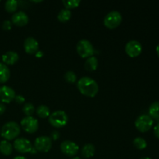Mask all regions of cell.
<instances>
[{
    "instance_id": "1",
    "label": "cell",
    "mask_w": 159,
    "mask_h": 159,
    "mask_svg": "<svg viewBox=\"0 0 159 159\" xmlns=\"http://www.w3.org/2000/svg\"><path fill=\"white\" fill-rule=\"evenodd\" d=\"M78 89L83 96L87 97H95L99 93V85L93 79L82 77L77 82Z\"/></svg>"
},
{
    "instance_id": "2",
    "label": "cell",
    "mask_w": 159,
    "mask_h": 159,
    "mask_svg": "<svg viewBox=\"0 0 159 159\" xmlns=\"http://www.w3.org/2000/svg\"><path fill=\"white\" fill-rule=\"evenodd\" d=\"M20 127L16 122L9 121L6 123L2 127L0 134L4 138L6 141H12L16 139L20 134Z\"/></svg>"
},
{
    "instance_id": "3",
    "label": "cell",
    "mask_w": 159,
    "mask_h": 159,
    "mask_svg": "<svg viewBox=\"0 0 159 159\" xmlns=\"http://www.w3.org/2000/svg\"><path fill=\"white\" fill-rule=\"evenodd\" d=\"M48 121L52 127L55 128H61L68 124V116L63 110H57L50 115Z\"/></svg>"
},
{
    "instance_id": "4",
    "label": "cell",
    "mask_w": 159,
    "mask_h": 159,
    "mask_svg": "<svg viewBox=\"0 0 159 159\" xmlns=\"http://www.w3.org/2000/svg\"><path fill=\"white\" fill-rule=\"evenodd\" d=\"M78 54L82 58H88L95 54V49L91 42L88 40H81L78 42L76 46Z\"/></svg>"
},
{
    "instance_id": "5",
    "label": "cell",
    "mask_w": 159,
    "mask_h": 159,
    "mask_svg": "<svg viewBox=\"0 0 159 159\" xmlns=\"http://www.w3.org/2000/svg\"><path fill=\"white\" fill-rule=\"evenodd\" d=\"M122 15L118 11H111L107 14L103 20L104 26L109 29H115L121 24Z\"/></svg>"
},
{
    "instance_id": "6",
    "label": "cell",
    "mask_w": 159,
    "mask_h": 159,
    "mask_svg": "<svg viewBox=\"0 0 159 159\" xmlns=\"http://www.w3.org/2000/svg\"><path fill=\"white\" fill-rule=\"evenodd\" d=\"M153 124V119L148 114H142L139 116L134 123L137 130H139L141 133H145L148 131L152 127Z\"/></svg>"
},
{
    "instance_id": "7",
    "label": "cell",
    "mask_w": 159,
    "mask_h": 159,
    "mask_svg": "<svg viewBox=\"0 0 159 159\" xmlns=\"http://www.w3.org/2000/svg\"><path fill=\"white\" fill-rule=\"evenodd\" d=\"M52 140L48 136H40L36 138L34 141V148L39 152L46 153L51 149Z\"/></svg>"
},
{
    "instance_id": "8",
    "label": "cell",
    "mask_w": 159,
    "mask_h": 159,
    "mask_svg": "<svg viewBox=\"0 0 159 159\" xmlns=\"http://www.w3.org/2000/svg\"><path fill=\"white\" fill-rule=\"evenodd\" d=\"M23 130L29 134H34L38 130V120L33 116H26L20 122Z\"/></svg>"
},
{
    "instance_id": "9",
    "label": "cell",
    "mask_w": 159,
    "mask_h": 159,
    "mask_svg": "<svg viewBox=\"0 0 159 159\" xmlns=\"http://www.w3.org/2000/svg\"><path fill=\"white\" fill-rule=\"evenodd\" d=\"M61 151L65 155L69 157H74L78 154L79 151V147L76 143L71 141H64L60 145Z\"/></svg>"
},
{
    "instance_id": "10",
    "label": "cell",
    "mask_w": 159,
    "mask_h": 159,
    "mask_svg": "<svg viewBox=\"0 0 159 159\" xmlns=\"http://www.w3.org/2000/svg\"><path fill=\"white\" fill-rule=\"evenodd\" d=\"M125 51L130 57H136L142 52V46L138 40H130L125 46Z\"/></svg>"
},
{
    "instance_id": "11",
    "label": "cell",
    "mask_w": 159,
    "mask_h": 159,
    "mask_svg": "<svg viewBox=\"0 0 159 159\" xmlns=\"http://www.w3.org/2000/svg\"><path fill=\"white\" fill-rule=\"evenodd\" d=\"M13 147L16 152L22 154H26L30 152L33 145L30 141L26 138H19L14 141Z\"/></svg>"
},
{
    "instance_id": "12",
    "label": "cell",
    "mask_w": 159,
    "mask_h": 159,
    "mask_svg": "<svg viewBox=\"0 0 159 159\" xmlns=\"http://www.w3.org/2000/svg\"><path fill=\"white\" fill-rule=\"evenodd\" d=\"M16 93L14 89L7 85H2L0 87V101L2 103H9L14 100L16 97Z\"/></svg>"
},
{
    "instance_id": "13",
    "label": "cell",
    "mask_w": 159,
    "mask_h": 159,
    "mask_svg": "<svg viewBox=\"0 0 159 159\" xmlns=\"http://www.w3.org/2000/svg\"><path fill=\"white\" fill-rule=\"evenodd\" d=\"M23 48L26 54H35L39 51V43L35 38L29 37L25 40Z\"/></svg>"
},
{
    "instance_id": "14",
    "label": "cell",
    "mask_w": 159,
    "mask_h": 159,
    "mask_svg": "<svg viewBox=\"0 0 159 159\" xmlns=\"http://www.w3.org/2000/svg\"><path fill=\"white\" fill-rule=\"evenodd\" d=\"M29 22V17L24 12H17L12 15V23L17 26H24Z\"/></svg>"
},
{
    "instance_id": "15",
    "label": "cell",
    "mask_w": 159,
    "mask_h": 159,
    "mask_svg": "<svg viewBox=\"0 0 159 159\" xmlns=\"http://www.w3.org/2000/svg\"><path fill=\"white\" fill-rule=\"evenodd\" d=\"M2 61L5 65H12L16 63L19 60V54L15 51H7L2 56Z\"/></svg>"
},
{
    "instance_id": "16",
    "label": "cell",
    "mask_w": 159,
    "mask_h": 159,
    "mask_svg": "<svg viewBox=\"0 0 159 159\" xmlns=\"http://www.w3.org/2000/svg\"><path fill=\"white\" fill-rule=\"evenodd\" d=\"M85 70L88 71H96L98 67V59L95 56L88 57L85 61V65H84Z\"/></svg>"
},
{
    "instance_id": "17",
    "label": "cell",
    "mask_w": 159,
    "mask_h": 159,
    "mask_svg": "<svg viewBox=\"0 0 159 159\" xmlns=\"http://www.w3.org/2000/svg\"><path fill=\"white\" fill-rule=\"evenodd\" d=\"M10 78V71L7 65L0 63V83H5Z\"/></svg>"
},
{
    "instance_id": "18",
    "label": "cell",
    "mask_w": 159,
    "mask_h": 159,
    "mask_svg": "<svg viewBox=\"0 0 159 159\" xmlns=\"http://www.w3.org/2000/svg\"><path fill=\"white\" fill-rule=\"evenodd\" d=\"M95 151V146L92 144H87L83 146L81 151V155L84 158H90L94 155Z\"/></svg>"
},
{
    "instance_id": "19",
    "label": "cell",
    "mask_w": 159,
    "mask_h": 159,
    "mask_svg": "<svg viewBox=\"0 0 159 159\" xmlns=\"http://www.w3.org/2000/svg\"><path fill=\"white\" fill-rule=\"evenodd\" d=\"M12 145L9 141L4 140V141H2L0 142V152L3 155H6V156H9L12 153Z\"/></svg>"
},
{
    "instance_id": "20",
    "label": "cell",
    "mask_w": 159,
    "mask_h": 159,
    "mask_svg": "<svg viewBox=\"0 0 159 159\" xmlns=\"http://www.w3.org/2000/svg\"><path fill=\"white\" fill-rule=\"evenodd\" d=\"M149 112V116L152 118V119L155 120H158L159 119V102L156 101V102H154L153 103L151 104V106L149 107L148 109Z\"/></svg>"
},
{
    "instance_id": "21",
    "label": "cell",
    "mask_w": 159,
    "mask_h": 159,
    "mask_svg": "<svg viewBox=\"0 0 159 159\" xmlns=\"http://www.w3.org/2000/svg\"><path fill=\"white\" fill-rule=\"evenodd\" d=\"M36 113L39 117L42 118V119H45V118L49 117L51 115L50 113V109L46 105H40L36 110Z\"/></svg>"
},
{
    "instance_id": "22",
    "label": "cell",
    "mask_w": 159,
    "mask_h": 159,
    "mask_svg": "<svg viewBox=\"0 0 159 159\" xmlns=\"http://www.w3.org/2000/svg\"><path fill=\"white\" fill-rule=\"evenodd\" d=\"M71 17V12L67 9H63L57 14V20L61 23H66L69 21Z\"/></svg>"
},
{
    "instance_id": "23",
    "label": "cell",
    "mask_w": 159,
    "mask_h": 159,
    "mask_svg": "<svg viewBox=\"0 0 159 159\" xmlns=\"http://www.w3.org/2000/svg\"><path fill=\"white\" fill-rule=\"evenodd\" d=\"M18 8V2L16 0H8L5 3V9L9 13H12L17 10Z\"/></svg>"
},
{
    "instance_id": "24",
    "label": "cell",
    "mask_w": 159,
    "mask_h": 159,
    "mask_svg": "<svg viewBox=\"0 0 159 159\" xmlns=\"http://www.w3.org/2000/svg\"><path fill=\"white\" fill-rule=\"evenodd\" d=\"M134 146L138 150H144L147 148V141L144 139L143 138H140V137H138V138H134L133 141Z\"/></svg>"
},
{
    "instance_id": "25",
    "label": "cell",
    "mask_w": 159,
    "mask_h": 159,
    "mask_svg": "<svg viewBox=\"0 0 159 159\" xmlns=\"http://www.w3.org/2000/svg\"><path fill=\"white\" fill-rule=\"evenodd\" d=\"M65 9L70 10L71 9L77 8L80 5L81 2L79 0H63L62 1Z\"/></svg>"
},
{
    "instance_id": "26",
    "label": "cell",
    "mask_w": 159,
    "mask_h": 159,
    "mask_svg": "<svg viewBox=\"0 0 159 159\" xmlns=\"http://www.w3.org/2000/svg\"><path fill=\"white\" fill-rule=\"evenodd\" d=\"M23 112L26 116H32L35 112V107H34V104L28 102L26 103L23 107Z\"/></svg>"
},
{
    "instance_id": "27",
    "label": "cell",
    "mask_w": 159,
    "mask_h": 159,
    "mask_svg": "<svg viewBox=\"0 0 159 159\" xmlns=\"http://www.w3.org/2000/svg\"><path fill=\"white\" fill-rule=\"evenodd\" d=\"M65 79L69 83H74L77 81V76L74 71H68L65 74Z\"/></svg>"
},
{
    "instance_id": "28",
    "label": "cell",
    "mask_w": 159,
    "mask_h": 159,
    "mask_svg": "<svg viewBox=\"0 0 159 159\" xmlns=\"http://www.w3.org/2000/svg\"><path fill=\"white\" fill-rule=\"evenodd\" d=\"M2 29L4 30H10L11 29H12V23H11V21H9V20H6V21L3 22L2 23Z\"/></svg>"
},
{
    "instance_id": "29",
    "label": "cell",
    "mask_w": 159,
    "mask_h": 159,
    "mask_svg": "<svg viewBox=\"0 0 159 159\" xmlns=\"http://www.w3.org/2000/svg\"><path fill=\"white\" fill-rule=\"evenodd\" d=\"M14 100L16 101V103L23 104V102H25V98L23 97V96H21V95H17V96H16Z\"/></svg>"
},
{
    "instance_id": "30",
    "label": "cell",
    "mask_w": 159,
    "mask_h": 159,
    "mask_svg": "<svg viewBox=\"0 0 159 159\" xmlns=\"http://www.w3.org/2000/svg\"><path fill=\"white\" fill-rule=\"evenodd\" d=\"M60 138V133L57 130H54L53 132H51V139L54 140V141H57L58 138Z\"/></svg>"
},
{
    "instance_id": "31",
    "label": "cell",
    "mask_w": 159,
    "mask_h": 159,
    "mask_svg": "<svg viewBox=\"0 0 159 159\" xmlns=\"http://www.w3.org/2000/svg\"><path fill=\"white\" fill-rule=\"evenodd\" d=\"M154 134H155V136L157 138L159 139V123L155 126V128H154Z\"/></svg>"
},
{
    "instance_id": "32",
    "label": "cell",
    "mask_w": 159,
    "mask_h": 159,
    "mask_svg": "<svg viewBox=\"0 0 159 159\" xmlns=\"http://www.w3.org/2000/svg\"><path fill=\"white\" fill-rule=\"evenodd\" d=\"M6 107L5 104L2 103V102H0V115H2L6 112Z\"/></svg>"
},
{
    "instance_id": "33",
    "label": "cell",
    "mask_w": 159,
    "mask_h": 159,
    "mask_svg": "<svg viewBox=\"0 0 159 159\" xmlns=\"http://www.w3.org/2000/svg\"><path fill=\"white\" fill-rule=\"evenodd\" d=\"M35 55H36V57H43V53L42 52V51H38L37 53H36Z\"/></svg>"
},
{
    "instance_id": "34",
    "label": "cell",
    "mask_w": 159,
    "mask_h": 159,
    "mask_svg": "<svg viewBox=\"0 0 159 159\" xmlns=\"http://www.w3.org/2000/svg\"><path fill=\"white\" fill-rule=\"evenodd\" d=\"M37 151L36 150V148L34 147H33L32 148V149H31V151H30V153H32V154H35V153H37Z\"/></svg>"
},
{
    "instance_id": "35",
    "label": "cell",
    "mask_w": 159,
    "mask_h": 159,
    "mask_svg": "<svg viewBox=\"0 0 159 159\" xmlns=\"http://www.w3.org/2000/svg\"><path fill=\"white\" fill-rule=\"evenodd\" d=\"M13 159H26V158L23 156H16V157H15Z\"/></svg>"
},
{
    "instance_id": "36",
    "label": "cell",
    "mask_w": 159,
    "mask_h": 159,
    "mask_svg": "<svg viewBox=\"0 0 159 159\" xmlns=\"http://www.w3.org/2000/svg\"><path fill=\"white\" fill-rule=\"evenodd\" d=\"M156 53L158 54V56L159 57V43L158 44V46L156 47Z\"/></svg>"
},
{
    "instance_id": "37",
    "label": "cell",
    "mask_w": 159,
    "mask_h": 159,
    "mask_svg": "<svg viewBox=\"0 0 159 159\" xmlns=\"http://www.w3.org/2000/svg\"><path fill=\"white\" fill-rule=\"evenodd\" d=\"M140 159H152V158H149V157H144V158H140Z\"/></svg>"
},
{
    "instance_id": "38",
    "label": "cell",
    "mask_w": 159,
    "mask_h": 159,
    "mask_svg": "<svg viewBox=\"0 0 159 159\" xmlns=\"http://www.w3.org/2000/svg\"><path fill=\"white\" fill-rule=\"evenodd\" d=\"M71 159H82V158H80L79 157H73Z\"/></svg>"
},
{
    "instance_id": "39",
    "label": "cell",
    "mask_w": 159,
    "mask_h": 159,
    "mask_svg": "<svg viewBox=\"0 0 159 159\" xmlns=\"http://www.w3.org/2000/svg\"><path fill=\"white\" fill-rule=\"evenodd\" d=\"M42 1H33V2H41Z\"/></svg>"
}]
</instances>
